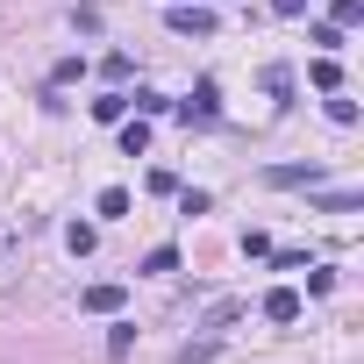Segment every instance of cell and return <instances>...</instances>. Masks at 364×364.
I'll return each instance as SVG.
<instances>
[{
  "instance_id": "15",
  "label": "cell",
  "mask_w": 364,
  "mask_h": 364,
  "mask_svg": "<svg viewBox=\"0 0 364 364\" xmlns=\"http://www.w3.org/2000/svg\"><path fill=\"white\" fill-rule=\"evenodd\" d=\"M143 272H178V250H171V243H157V250L143 257Z\"/></svg>"
},
{
  "instance_id": "8",
  "label": "cell",
  "mask_w": 364,
  "mask_h": 364,
  "mask_svg": "<svg viewBox=\"0 0 364 364\" xmlns=\"http://www.w3.org/2000/svg\"><path fill=\"white\" fill-rule=\"evenodd\" d=\"M93 208H100L107 222H122V215H129L136 200H129V186H100V200H93Z\"/></svg>"
},
{
  "instance_id": "10",
  "label": "cell",
  "mask_w": 364,
  "mask_h": 364,
  "mask_svg": "<svg viewBox=\"0 0 364 364\" xmlns=\"http://www.w3.org/2000/svg\"><path fill=\"white\" fill-rule=\"evenodd\" d=\"M328 22H336V29H357V22H364V0H328Z\"/></svg>"
},
{
  "instance_id": "22",
  "label": "cell",
  "mask_w": 364,
  "mask_h": 364,
  "mask_svg": "<svg viewBox=\"0 0 364 364\" xmlns=\"http://www.w3.org/2000/svg\"><path fill=\"white\" fill-rule=\"evenodd\" d=\"M272 15H279V22H300V15H307V0H272Z\"/></svg>"
},
{
  "instance_id": "4",
  "label": "cell",
  "mask_w": 364,
  "mask_h": 364,
  "mask_svg": "<svg viewBox=\"0 0 364 364\" xmlns=\"http://www.w3.org/2000/svg\"><path fill=\"white\" fill-rule=\"evenodd\" d=\"M264 321H300V293L293 286H272L264 293Z\"/></svg>"
},
{
  "instance_id": "19",
  "label": "cell",
  "mask_w": 364,
  "mask_h": 364,
  "mask_svg": "<svg viewBox=\"0 0 364 364\" xmlns=\"http://www.w3.org/2000/svg\"><path fill=\"white\" fill-rule=\"evenodd\" d=\"M328 122H343V129H350V122H357V100H343V93H328Z\"/></svg>"
},
{
  "instance_id": "14",
  "label": "cell",
  "mask_w": 364,
  "mask_h": 364,
  "mask_svg": "<svg viewBox=\"0 0 364 364\" xmlns=\"http://www.w3.org/2000/svg\"><path fill=\"white\" fill-rule=\"evenodd\" d=\"M264 93H272V100H286V93H293V72H286V65H272V72H264Z\"/></svg>"
},
{
  "instance_id": "18",
  "label": "cell",
  "mask_w": 364,
  "mask_h": 364,
  "mask_svg": "<svg viewBox=\"0 0 364 364\" xmlns=\"http://www.w3.org/2000/svg\"><path fill=\"white\" fill-rule=\"evenodd\" d=\"M100 72H107V79H114V86H122V79H129V72H136V58H129V50H114V58H107V65H100Z\"/></svg>"
},
{
  "instance_id": "1",
  "label": "cell",
  "mask_w": 364,
  "mask_h": 364,
  "mask_svg": "<svg viewBox=\"0 0 364 364\" xmlns=\"http://www.w3.org/2000/svg\"><path fill=\"white\" fill-rule=\"evenodd\" d=\"M178 114H186V122H215V114H222V86H215V79H200V86H193V100L178 107Z\"/></svg>"
},
{
  "instance_id": "21",
  "label": "cell",
  "mask_w": 364,
  "mask_h": 364,
  "mask_svg": "<svg viewBox=\"0 0 364 364\" xmlns=\"http://www.w3.org/2000/svg\"><path fill=\"white\" fill-rule=\"evenodd\" d=\"M129 343H136V321H114V328H107V350H114V357H122V350H129Z\"/></svg>"
},
{
  "instance_id": "16",
  "label": "cell",
  "mask_w": 364,
  "mask_h": 364,
  "mask_svg": "<svg viewBox=\"0 0 364 364\" xmlns=\"http://www.w3.org/2000/svg\"><path fill=\"white\" fill-rule=\"evenodd\" d=\"M178 215H208V193L200 186H178Z\"/></svg>"
},
{
  "instance_id": "13",
  "label": "cell",
  "mask_w": 364,
  "mask_h": 364,
  "mask_svg": "<svg viewBox=\"0 0 364 364\" xmlns=\"http://www.w3.org/2000/svg\"><path fill=\"white\" fill-rule=\"evenodd\" d=\"M122 114H129V93H100L93 100V122H122Z\"/></svg>"
},
{
  "instance_id": "24",
  "label": "cell",
  "mask_w": 364,
  "mask_h": 364,
  "mask_svg": "<svg viewBox=\"0 0 364 364\" xmlns=\"http://www.w3.org/2000/svg\"><path fill=\"white\" fill-rule=\"evenodd\" d=\"M171 8H178V0H171Z\"/></svg>"
},
{
  "instance_id": "12",
  "label": "cell",
  "mask_w": 364,
  "mask_h": 364,
  "mask_svg": "<svg viewBox=\"0 0 364 364\" xmlns=\"http://www.w3.org/2000/svg\"><path fill=\"white\" fill-rule=\"evenodd\" d=\"M129 107H136L143 122H150V114H171V100H164V93H150V86H143V93H129Z\"/></svg>"
},
{
  "instance_id": "2",
  "label": "cell",
  "mask_w": 364,
  "mask_h": 364,
  "mask_svg": "<svg viewBox=\"0 0 364 364\" xmlns=\"http://www.w3.org/2000/svg\"><path fill=\"white\" fill-rule=\"evenodd\" d=\"M122 300H129V293H122L114 279H100V286H86V293H79V307H86V314H122Z\"/></svg>"
},
{
  "instance_id": "7",
  "label": "cell",
  "mask_w": 364,
  "mask_h": 364,
  "mask_svg": "<svg viewBox=\"0 0 364 364\" xmlns=\"http://www.w3.org/2000/svg\"><path fill=\"white\" fill-rule=\"evenodd\" d=\"M122 150H129V157H143V150H150V122H143V114H136V122L122 114Z\"/></svg>"
},
{
  "instance_id": "17",
  "label": "cell",
  "mask_w": 364,
  "mask_h": 364,
  "mask_svg": "<svg viewBox=\"0 0 364 364\" xmlns=\"http://www.w3.org/2000/svg\"><path fill=\"white\" fill-rule=\"evenodd\" d=\"M314 43H321V58H336V50H343V29H336V22H321V29H314Z\"/></svg>"
},
{
  "instance_id": "20",
  "label": "cell",
  "mask_w": 364,
  "mask_h": 364,
  "mask_svg": "<svg viewBox=\"0 0 364 364\" xmlns=\"http://www.w3.org/2000/svg\"><path fill=\"white\" fill-rule=\"evenodd\" d=\"M65 243H72V257H86V250H93V229H86V222H72V229H65Z\"/></svg>"
},
{
  "instance_id": "23",
  "label": "cell",
  "mask_w": 364,
  "mask_h": 364,
  "mask_svg": "<svg viewBox=\"0 0 364 364\" xmlns=\"http://www.w3.org/2000/svg\"><path fill=\"white\" fill-rule=\"evenodd\" d=\"M8 250H15V229H8V222H0V257H8Z\"/></svg>"
},
{
  "instance_id": "11",
  "label": "cell",
  "mask_w": 364,
  "mask_h": 364,
  "mask_svg": "<svg viewBox=\"0 0 364 364\" xmlns=\"http://www.w3.org/2000/svg\"><path fill=\"white\" fill-rule=\"evenodd\" d=\"M314 86H321V93H343V65H336V58H314Z\"/></svg>"
},
{
  "instance_id": "3",
  "label": "cell",
  "mask_w": 364,
  "mask_h": 364,
  "mask_svg": "<svg viewBox=\"0 0 364 364\" xmlns=\"http://www.w3.org/2000/svg\"><path fill=\"white\" fill-rule=\"evenodd\" d=\"M171 29H178V36H215V15H208V8H186V0H178V8H171Z\"/></svg>"
},
{
  "instance_id": "6",
  "label": "cell",
  "mask_w": 364,
  "mask_h": 364,
  "mask_svg": "<svg viewBox=\"0 0 364 364\" xmlns=\"http://www.w3.org/2000/svg\"><path fill=\"white\" fill-rule=\"evenodd\" d=\"M357 200H364L357 186H336V193H314V208H321V215H357Z\"/></svg>"
},
{
  "instance_id": "9",
  "label": "cell",
  "mask_w": 364,
  "mask_h": 364,
  "mask_svg": "<svg viewBox=\"0 0 364 364\" xmlns=\"http://www.w3.org/2000/svg\"><path fill=\"white\" fill-rule=\"evenodd\" d=\"M236 314H243V300H215V307H208V314H200V328H208V336H215V328H229V321H236Z\"/></svg>"
},
{
  "instance_id": "5",
  "label": "cell",
  "mask_w": 364,
  "mask_h": 364,
  "mask_svg": "<svg viewBox=\"0 0 364 364\" xmlns=\"http://www.w3.org/2000/svg\"><path fill=\"white\" fill-rule=\"evenodd\" d=\"M314 178H321V164H272L264 186H314Z\"/></svg>"
}]
</instances>
